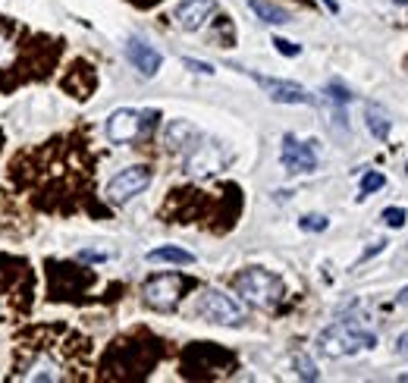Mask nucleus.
I'll use <instances>...</instances> for the list:
<instances>
[{
    "instance_id": "cd10ccee",
    "label": "nucleus",
    "mask_w": 408,
    "mask_h": 383,
    "mask_svg": "<svg viewBox=\"0 0 408 383\" xmlns=\"http://www.w3.org/2000/svg\"><path fill=\"white\" fill-rule=\"evenodd\" d=\"M405 173H408V164H405Z\"/></svg>"
},
{
    "instance_id": "1a4fd4ad",
    "label": "nucleus",
    "mask_w": 408,
    "mask_h": 383,
    "mask_svg": "<svg viewBox=\"0 0 408 383\" xmlns=\"http://www.w3.org/2000/svg\"><path fill=\"white\" fill-rule=\"evenodd\" d=\"M279 160L289 173H314L317 170V154H314V142H298L296 136H283V151Z\"/></svg>"
},
{
    "instance_id": "7ed1b4c3",
    "label": "nucleus",
    "mask_w": 408,
    "mask_h": 383,
    "mask_svg": "<svg viewBox=\"0 0 408 383\" xmlns=\"http://www.w3.org/2000/svg\"><path fill=\"white\" fill-rule=\"evenodd\" d=\"M377 346V333L364 330L355 320H339L330 324L324 333L317 336V349L327 358H346V355H355L361 349H374Z\"/></svg>"
},
{
    "instance_id": "6e6552de",
    "label": "nucleus",
    "mask_w": 408,
    "mask_h": 383,
    "mask_svg": "<svg viewBox=\"0 0 408 383\" xmlns=\"http://www.w3.org/2000/svg\"><path fill=\"white\" fill-rule=\"evenodd\" d=\"M151 179H154L151 167H145V164L126 167V170L117 173V176L110 179V186H107V201H110V205H126V201H132L136 195H142L148 189Z\"/></svg>"
},
{
    "instance_id": "9d476101",
    "label": "nucleus",
    "mask_w": 408,
    "mask_h": 383,
    "mask_svg": "<svg viewBox=\"0 0 408 383\" xmlns=\"http://www.w3.org/2000/svg\"><path fill=\"white\" fill-rule=\"evenodd\" d=\"M251 79L261 85V89L267 91V98L277 100V104H317V98L308 95L302 85L296 82H283V79H270V76H258V72H251Z\"/></svg>"
},
{
    "instance_id": "4468645a",
    "label": "nucleus",
    "mask_w": 408,
    "mask_h": 383,
    "mask_svg": "<svg viewBox=\"0 0 408 383\" xmlns=\"http://www.w3.org/2000/svg\"><path fill=\"white\" fill-rule=\"evenodd\" d=\"M364 119H367V129H371V136L377 138V142H386V138H390L393 119L383 113V107L367 104V107H364Z\"/></svg>"
},
{
    "instance_id": "a878e982",
    "label": "nucleus",
    "mask_w": 408,
    "mask_h": 383,
    "mask_svg": "<svg viewBox=\"0 0 408 383\" xmlns=\"http://www.w3.org/2000/svg\"><path fill=\"white\" fill-rule=\"evenodd\" d=\"M396 301H399V305H408V286H405V289H399Z\"/></svg>"
},
{
    "instance_id": "2eb2a0df",
    "label": "nucleus",
    "mask_w": 408,
    "mask_h": 383,
    "mask_svg": "<svg viewBox=\"0 0 408 383\" xmlns=\"http://www.w3.org/2000/svg\"><path fill=\"white\" fill-rule=\"evenodd\" d=\"M148 261L151 264H195V254L185 252V248H176V245H164V248L148 252Z\"/></svg>"
},
{
    "instance_id": "ddd939ff",
    "label": "nucleus",
    "mask_w": 408,
    "mask_h": 383,
    "mask_svg": "<svg viewBox=\"0 0 408 383\" xmlns=\"http://www.w3.org/2000/svg\"><path fill=\"white\" fill-rule=\"evenodd\" d=\"M198 138H202V132L185 119H176V123L166 126V145L173 151H198Z\"/></svg>"
},
{
    "instance_id": "dca6fc26",
    "label": "nucleus",
    "mask_w": 408,
    "mask_h": 383,
    "mask_svg": "<svg viewBox=\"0 0 408 383\" xmlns=\"http://www.w3.org/2000/svg\"><path fill=\"white\" fill-rule=\"evenodd\" d=\"M249 6L261 22H267V25H286L289 22V13L279 10V6H273V4H267V0H249Z\"/></svg>"
},
{
    "instance_id": "b1692460",
    "label": "nucleus",
    "mask_w": 408,
    "mask_h": 383,
    "mask_svg": "<svg viewBox=\"0 0 408 383\" xmlns=\"http://www.w3.org/2000/svg\"><path fill=\"white\" fill-rule=\"evenodd\" d=\"M79 258H82V261H91V264H104L107 254H104V252H79Z\"/></svg>"
},
{
    "instance_id": "f257e3e1",
    "label": "nucleus",
    "mask_w": 408,
    "mask_h": 383,
    "mask_svg": "<svg viewBox=\"0 0 408 383\" xmlns=\"http://www.w3.org/2000/svg\"><path fill=\"white\" fill-rule=\"evenodd\" d=\"M72 333L66 330H32L16 342L13 380H70L76 368V346H70Z\"/></svg>"
},
{
    "instance_id": "423d86ee",
    "label": "nucleus",
    "mask_w": 408,
    "mask_h": 383,
    "mask_svg": "<svg viewBox=\"0 0 408 383\" xmlns=\"http://www.w3.org/2000/svg\"><path fill=\"white\" fill-rule=\"evenodd\" d=\"M195 314L223 327H239L245 320V308L220 289H202V295L195 299Z\"/></svg>"
},
{
    "instance_id": "4be33fe9",
    "label": "nucleus",
    "mask_w": 408,
    "mask_h": 383,
    "mask_svg": "<svg viewBox=\"0 0 408 383\" xmlns=\"http://www.w3.org/2000/svg\"><path fill=\"white\" fill-rule=\"evenodd\" d=\"M273 48L283 53V57H298V53H302V48H298V44L286 41V38H273Z\"/></svg>"
},
{
    "instance_id": "412c9836",
    "label": "nucleus",
    "mask_w": 408,
    "mask_h": 383,
    "mask_svg": "<svg viewBox=\"0 0 408 383\" xmlns=\"http://www.w3.org/2000/svg\"><path fill=\"white\" fill-rule=\"evenodd\" d=\"M296 371H298V377H305V380H317L320 377L317 368H314V361L305 358V355H296Z\"/></svg>"
},
{
    "instance_id": "39448f33",
    "label": "nucleus",
    "mask_w": 408,
    "mask_h": 383,
    "mask_svg": "<svg viewBox=\"0 0 408 383\" xmlns=\"http://www.w3.org/2000/svg\"><path fill=\"white\" fill-rule=\"evenodd\" d=\"M157 119H160L157 110H132V107L113 110L110 119H107V138L113 145H132L138 138H148Z\"/></svg>"
},
{
    "instance_id": "a211bd4d",
    "label": "nucleus",
    "mask_w": 408,
    "mask_h": 383,
    "mask_svg": "<svg viewBox=\"0 0 408 383\" xmlns=\"http://www.w3.org/2000/svg\"><path fill=\"white\" fill-rule=\"evenodd\" d=\"M327 226H330V220H327L324 214H305V217L298 220V230H305V233H324Z\"/></svg>"
},
{
    "instance_id": "bb28decb",
    "label": "nucleus",
    "mask_w": 408,
    "mask_h": 383,
    "mask_svg": "<svg viewBox=\"0 0 408 383\" xmlns=\"http://www.w3.org/2000/svg\"><path fill=\"white\" fill-rule=\"evenodd\" d=\"M324 4H327V10H330V13H339V4H336V0H324Z\"/></svg>"
},
{
    "instance_id": "6ab92c4d",
    "label": "nucleus",
    "mask_w": 408,
    "mask_h": 383,
    "mask_svg": "<svg viewBox=\"0 0 408 383\" xmlns=\"http://www.w3.org/2000/svg\"><path fill=\"white\" fill-rule=\"evenodd\" d=\"M386 186V176L383 173H364V179H361V198H367V195L380 192Z\"/></svg>"
},
{
    "instance_id": "f03ea898",
    "label": "nucleus",
    "mask_w": 408,
    "mask_h": 383,
    "mask_svg": "<svg viewBox=\"0 0 408 383\" xmlns=\"http://www.w3.org/2000/svg\"><path fill=\"white\" fill-rule=\"evenodd\" d=\"M32 271L19 258H0V327L13 324V318L29 308Z\"/></svg>"
},
{
    "instance_id": "f8f14e48",
    "label": "nucleus",
    "mask_w": 408,
    "mask_h": 383,
    "mask_svg": "<svg viewBox=\"0 0 408 383\" xmlns=\"http://www.w3.org/2000/svg\"><path fill=\"white\" fill-rule=\"evenodd\" d=\"M126 60H129V63L136 66L142 76H157L160 63H164V57H160V53L154 51L151 44L138 41V38H132V41L126 44Z\"/></svg>"
},
{
    "instance_id": "0eeeda50",
    "label": "nucleus",
    "mask_w": 408,
    "mask_h": 383,
    "mask_svg": "<svg viewBox=\"0 0 408 383\" xmlns=\"http://www.w3.org/2000/svg\"><path fill=\"white\" fill-rule=\"evenodd\" d=\"M189 286H192V280L183 277V273H160V277L145 280L142 299H145V305L154 308V311H173Z\"/></svg>"
},
{
    "instance_id": "20e7f679",
    "label": "nucleus",
    "mask_w": 408,
    "mask_h": 383,
    "mask_svg": "<svg viewBox=\"0 0 408 383\" xmlns=\"http://www.w3.org/2000/svg\"><path fill=\"white\" fill-rule=\"evenodd\" d=\"M232 289H236L245 301H251V305H258V308H273L286 295L283 280L270 271H261V267H249V271H242L239 277H232Z\"/></svg>"
},
{
    "instance_id": "5701e85b",
    "label": "nucleus",
    "mask_w": 408,
    "mask_h": 383,
    "mask_svg": "<svg viewBox=\"0 0 408 383\" xmlns=\"http://www.w3.org/2000/svg\"><path fill=\"white\" fill-rule=\"evenodd\" d=\"M183 63H185V70H192V72H202V76H213V66H211V63H202V60H192V57H185Z\"/></svg>"
},
{
    "instance_id": "f3484780",
    "label": "nucleus",
    "mask_w": 408,
    "mask_h": 383,
    "mask_svg": "<svg viewBox=\"0 0 408 383\" xmlns=\"http://www.w3.org/2000/svg\"><path fill=\"white\" fill-rule=\"evenodd\" d=\"M324 95L330 98L333 104H336V110H346V104H349V100H352V91L346 89L343 82H330V85H327V91H324Z\"/></svg>"
},
{
    "instance_id": "9b49d317",
    "label": "nucleus",
    "mask_w": 408,
    "mask_h": 383,
    "mask_svg": "<svg viewBox=\"0 0 408 383\" xmlns=\"http://www.w3.org/2000/svg\"><path fill=\"white\" fill-rule=\"evenodd\" d=\"M213 13H217V0H183L173 10V22L183 32H198V29H204Z\"/></svg>"
},
{
    "instance_id": "aec40b11",
    "label": "nucleus",
    "mask_w": 408,
    "mask_h": 383,
    "mask_svg": "<svg viewBox=\"0 0 408 383\" xmlns=\"http://www.w3.org/2000/svg\"><path fill=\"white\" fill-rule=\"evenodd\" d=\"M380 217H383V223H386V226H393V230H399V226H405V220H408V211H405V207H386V211L380 214Z\"/></svg>"
},
{
    "instance_id": "393cba45",
    "label": "nucleus",
    "mask_w": 408,
    "mask_h": 383,
    "mask_svg": "<svg viewBox=\"0 0 408 383\" xmlns=\"http://www.w3.org/2000/svg\"><path fill=\"white\" fill-rule=\"evenodd\" d=\"M396 352H399V355H408V330L396 339Z\"/></svg>"
}]
</instances>
